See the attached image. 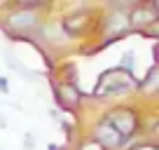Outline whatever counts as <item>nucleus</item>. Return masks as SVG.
<instances>
[{
    "label": "nucleus",
    "mask_w": 159,
    "mask_h": 150,
    "mask_svg": "<svg viewBox=\"0 0 159 150\" xmlns=\"http://www.w3.org/2000/svg\"><path fill=\"white\" fill-rule=\"evenodd\" d=\"M0 89L7 91V80H5V77H0Z\"/></svg>",
    "instance_id": "obj_11"
},
{
    "label": "nucleus",
    "mask_w": 159,
    "mask_h": 150,
    "mask_svg": "<svg viewBox=\"0 0 159 150\" xmlns=\"http://www.w3.org/2000/svg\"><path fill=\"white\" fill-rule=\"evenodd\" d=\"M49 150H59V145H54V143H52V145H49Z\"/></svg>",
    "instance_id": "obj_12"
},
{
    "label": "nucleus",
    "mask_w": 159,
    "mask_h": 150,
    "mask_svg": "<svg viewBox=\"0 0 159 150\" xmlns=\"http://www.w3.org/2000/svg\"><path fill=\"white\" fill-rule=\"evenodd\" d=\"M94 138H96V143H98L103 150H115V148H119V145H124V138H122L105 120H101L98 124H96Z\"/></svg>",
    "instance_id": "obj_3"
},
{
    "label": "nucleus",
    "mask_w": 159,
    "mask_h": 150,
    "mask_svg": "<svg viewBox=\"0 0 159 150\" xmlns=\"http://www.w3.org/2000/svg\"><path fill=\"white\" fill-rule=\"evenodd\" d=\"M24 148H26V150H33V148H35V138H33L30 134L24 136Z\"/></svg>",
    "instance_id": "obj_10"
},
{
    "label": "nucleus",
    "mask_w": 159,
    "mask_h": 150,
    "mask_svg": "<svg viewBox=\"0 0 159 150\" xmlns=\"http://www.w3.org/2000/svg\"><path fill=\"white\" fill-rule=\"evenodd\" d=\"M126 19H129V24L134 26V28L145 30L148 26L157 24V19H159V14H157V2H150V5H143V7H136V10L131 12Z\"/></svg>",
    "instance_id": "obj_4"
},
{
    "label": "nucleus",
    "mask_w": 159,
    "mask_h": 150,
    "mask_svg": "<svg viewBox=\"0 0 159 150\" xmlns=\"http://www.w3.org/2000/svg\"><path fill=\"white\" fill-rule=\"evenodd\" d=\"M103 120L108 122L122 138H124V143L136 136V129H138V115H136L131 108H117V110H112V113H108Z\"/></svg>",
    "instance_id": "obj_2"
},
{
    "label": "nucleus",
    "mask_w": 159,
    "mask_h": 150,
    "mask_svg": "<svg viewBox=\"0 0 159 150\" xmlns=\"http://www.w3.org/2000/svg\"><path fill=\"white\" fill-rule=\"evenodd\" d=\"M87 21H89V19H87L84 12H77V14L66 16V19H63V30H66V35H70V38H77L80 33H84Z\"/></svg>",
    "instance_id": "obj_7"
},
{
    "label": "nucleus",
    "mask_w": 159,
    "mask_h": 150,
    "mask_svg": "<svg viewBox=\"0 0 159 150\" xmlns=\"http://www.w3.org/2000/svg\"><path fill=\"white\" fill-rule=\"evenodd\" d=\"M105 26H108V28H115V30H117V35H122V30L129 26V19H126L124 14H112V16H108Z\"/></svg>",
    "instance_id": "obj_8"
},
{
    "label": "nucleus",
    "mask_w": 159,
    "mask_h": 150,
    "mask_svg": "<svg viewBox=\"0 0 159 150\" xmlns=\"http://www.w3.org/2000/svg\"><path fill=\"white\" fill-rule=\"evenodd\" d=\"M59 94H56V99H59V103L63 105L66 110H75L80 105V101H82V94H80V89L75 85H63L59 87Z\"/></svg>",
    "instance_id": "obj_6"
},
{
    "label": "nucleus",
    "mask_w": 159,
    "mask_h": 150,
    "mask_svg": "<svg viewBox=\"0 0 159 150\" xmlns=\"http://www.w3.org/2000/svg\"><path fill=\"white\" fill-rule=\"evenodd\" d=\"M134 87H138V82H136L129 73H124L122 68H112V70H105V73L101 75L94 94L98 96V99H105V96H122V94H129Z\"/></svg>",
    "instance_id": "obj_1"
},
{
    "label": "nucleus",
    "mask_w": 159,
    "mask_h": 150,
    "mask_svg": "<svg viewBox=\"0 0 159 150\" xmlns=\"http://www.w3.org/2000/svg\"><path fill=\"white\" fill-rule=\"evenodd\" d=\"M35 26H38V14H33V12L19 10L7 16V28L14 33H26V30H33Z\"/></svg>",
    "instance_id": "obj_5"
},
{
    "label": "nucleus",
    "mask_w": 159,
    "mask_h": 150,
    "mask_svg": "<svg viewBox=\"0 0 159 150\" xmlns=\"http://www.w3.org/2000/svg\"><path fill=\"white\" fill-rule=\"evenodd\" d=\"M134 63H136V56L134 52H124V56H122V61H119V68L124 70V73H134Z\"/></svg>",
    "instance_id": "obj_9"
}]
</instances>
